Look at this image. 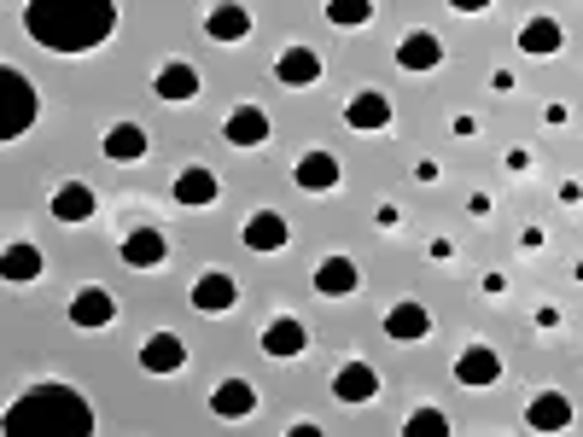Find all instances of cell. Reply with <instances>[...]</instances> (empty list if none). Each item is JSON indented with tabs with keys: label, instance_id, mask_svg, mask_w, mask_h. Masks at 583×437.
<instances>
[{
	"label": "cell",
	"instance_id": "cell-12",
	"mask_svg": "<svg viewBox=\"0 0 583 437\" xmlns=\"http://www.w3.org/2000/svg\"><path fill=\"white\" fill-rule=\"evenodd\" d=\"M275 76H280V88H309V82H321V58L309 47H286L275 58Z\"/></svg>",
	"mask_w": 583,
	"mask_h": 437
},
{
	"label": "cell",
	"instance_id": "cell-2",
	"mask_svg": "<svg viewBox=\"0 0 583 437\" xmlns=\"http://www.w3.org/2000/svg\"><path fill=\"white\" fill-rule=\"evenodd\" d=\"M0 99H7V122H0V135L18 140L35 122V88H30V76L24 71H0Z\"/></svg>",
	"mask_w": 583,
	"mask_h": 437
},
{
	"label": "cell",
	"instance_id": "cell-27",
	"mask_svg": "<svg viewBox=\"0 0 583 437\" xmlns=\"http://www.w3.org/2000/svg\"><path fill=\"white\" fill-rule=\"evenodd\" d=\"M327 18H332V24H344V30H357V24H368V18H373V0H332Z\"/></svg>",
	"mask_w": 583,
	"mask_h": 437
},
{
	"label": "cell",
	"instance_id": "cell-22",
	"mask_svg": "<svg viewBox=\"0 0 583 437\" xmlns=\"http://www.w3.org/2000/svg\"><path fill=\"white\" fill-rule=\"evenodd\" d=\"M234 146H263L268 140V117H263V106H240L234 117H227V129H222Z\"/></svg>",
	"mask_w": 583,
	"mask_h": 437
},
{
	"label": "cell",
	"instance_id": "cell-13",
	"mask_svg": "<svg viewBox=\"0 0 583 437\" xmlns=\"http://www.w3.org/2000/svg\"><path fill=\"white\" fill-rule=\"evenodd\" d=\"M152 152V135L140 129V122H117V129H106V158L112 163H135Z\"/></svg>",
	"mask_w": 583,
	"mask_h": 437
},
{
	"label": "cell",
	"instance_id": "cell-26",
	"mask_svg": "<svg viewBox=\"0 0 583 437\" xmlns=\"http://www.w3.org/2000/svg\"><path fill=\"white\" fill-rule=\"evenodd\" d=\"M519 47L526 53H560V24L554 18H531V24L519 30Z\"/></svg>",
	"mask_w": 583,
	"mask_h": 437
},
{
	"label": "cell",
	"instance_id": "cell-17",
	"mask_svg": "<svg viewBox=\"0 0 583 437\" xmlns=\"http://www.w3.org/2000/svg\"><path fill=\"white\" fill-rule=\"evenodd\" d=\"M357 263H350V257H327L321 268H316V291H321V298H344V291H357Z\"/></svg>",
	"mask_w": 583,
	"mask_h": 437
},
{
	"label": "cell",
	"instance_id": "cell-18",
	"mask_svg": "<svg viewBox=\"0 0 583 437\" xmlns=\"http://www.w3.org/2000/svg\"><path fill=\"white\" fill-rule=\"evenodd\" d=\"M216 175L204 170V163H193V170H181L176 175V204H216Z\"/></svg>",
	"mask_w": 583,
	"mask_h": 437
},
{
	"label": "cell",
	"instance_id": "cell-15",
	"mask_svg": "<svg viewBox=\"0 0 583 437\" xmlns=\"http://www.w3.org/2000/svg\"><path fill=\"white\" fill-rule=\"evenodd\" d=\"M526 426H537V431H566V426H572V397L543 391V397L526 408Z\"/></svg>",
	"mask_w": 583,
	"mask_h": 437
},
{
	"label": "cell",
	"instance_id": "cell-3",
	"mask_svg": "<svg viewBox=\"0 0 583 437\" xmlns=\"http://www.w3.org/2000/svg\"><path fill=\"white\" fill-rule=\"evenodd\" d=\"M234 303H240L234 275H222V268H204V275L193 280V309H199V316H227Z\"/></svg>",
	"mask_w": 583,
	"mask_h": 437
},
{
	"label": "cell",
	"instance_id": "cell-5",
	"mask_svg": "<svg viewBox=\"0 0 583 437\" xmlns=\"http://www.w3.org/2000/svg\"><path fill=\"white\" fill-rule=\"evenodd\" d=\"M240 239H245V252H280L292 239V222L275 211H257L252 222H240Z\"/></svg>",
	"mask_w": 583,
	"mask_h": 437
},
{
	"label": "cell",
	"instance_id": "cell-10",
	"mask_svg": "<svg viewBox=\"0 0 583 437\" xmlns=\"http://www.w3.org/2000/svg\"><path fill=\"white\" fill-rule=\"evenodd\" d=\"M187 362V344L176 339V332H152V339L140 344V367L146 373H181Z\"/></svg>",
	"mask_w": 583,
	"mask_h": 437
},
{
	"label": "cell",
	"instance_id": "cell-21",
	"mask_svg": "<svg viewBox=\"0 0 583 437\" xmlns=\"http://www.w3.org/2000/svg\"><path fill=\"white\" fill-rule=\"evenodd\" d=\"M211 408L222 414V420H245V414L257 408V391L245 385V380H227V385H216V397H211Z\"/></svg>",
	"mask_w": 583,
	"mask_h": 437
},
{
	"label": "cell",
	"instance_id": "cell-16",
	"mask_svg": "<svg viewBox=\"0 0 583 437\" xmlns=\"http://www.w3.org/2000/svg\"><path fill=\"white\" fill-rule=\"evenodd\" d=\"M304 344H309V332H304V321H292V316H280L275 327L263 332V350H268V356H275V362H292Z\"/></svg>",
	"mask_w": 583,
	"mask_h": 437
},
{
	"label": "cell",
	"instance_id": "cell-23",
	"mask_svg": "<svg viewBox=\"0 0 583 437\" xmlns=\"http://www.w3.org/2000/svg\"><path fill=\"white\" fill-rule=\"evenodd\" d=\"M204 35L211 41H245L252 35V12L245 7H216L211 18H204Z\"/></svg>",
	"mask_w": 583,
	"mask_h": 437
},
{
	"label": "cell",
	"instance_id": "cell-7",
	"mask_svg": "<svg viewBox=\"0 0 583 437\" xmlns=\"http://www.w3.org/2000/svg\"><path fill=\"white\" fill-rule=\"evenodd\" d=\"M71 321H76V327H112V321H117L112 291H106V286H82L76 298H71Z\"/></svg>",
	"mask_w": 583,
	"mask_h": 437
},
{
	"label": "cell",
	"instance_id": "cell-1",
	"mask_svg": "<svg viewBox=\"0 0 583 437\" xmlns=\"http://www.w3.org/2000/svg\"><path fill=\"white\" fill-rule=\"evenodd\" d=\"M24 24H30V35L41 41V47H53V53H88V47H99V41H112L117 7H82V12H71V7H30Z\"/></svg>",
	"mask_w": 583,
	"mask_h": 437
},
{
	"label": "cell",
	"instance_id": "cell-20",
	"mask_svg": "<svg viewBox=\"0 0 583 437\" xmlns=\"http://www.w3.org/2000/svg\"><path fill=\"white\" fill-rule=\"evenodd\" d=\"M385 332H391V339H403V344H414V339H426V332H432V316L421 303H398L385 316Z\"/></svg>",
	"mask_w": 583,
	"mask_h": 437
},
{
	"label": "cell",
	"instance_id": "cell-24",
	"mask_svg": "<svg viewBox=\"0 0 583 437\" xmlns=\"http://www.w3.org/2000/svg\"><path fill=\"white\" fill-rule=\"evenodd\" d=\"M152 88H158L163 99H199V71H193V65H181V58H176V65H163V71H158V82H152Z\"/></svg>",
	"mask_w": 583,
	"mask_h": 437
},
{
	"label": "cell",
	"instance_id": "cell-9",
	"mask_svg": "<svg viewBox=\"0 0 583 437\" xmlns=\"http://www.w3.org/2000/svg\"><path fill=\"white\" fill-rule=\"evenodd\" d=\"M344 122H350V129H362V135H380V129H391V99L368 88V94H357L344 106Z\"/></svg>",
	"mask_w": 583,
	"mask_h": 437
},
{
	"label": "cell",
	"instance_id": "cell-14",
	"mask_svg": "<svg viewBox=\"0 0 583 437\" xmlns=\"http://www.w3.org/2000/svg\"><path fill=\"white\" fill-rule=\"evenodd\" d=\"M292 175H298L304 193H327V186H339V158H332V152H304Z\"/></svg>",
	"mask_w": 583,
	"mask_h": 437
},
{
	"label": "cell",
	"instance_id": "cell-8",
	"mask_svg": "<svg viewBox=\"0 0 583 437\" xmlns=\"http://www.w3.org/2000/svg\"><path fill=\"white\" fill-rule=\"evenodd\" d=\"M455 380L462 385H496L502 380V356H496L490 344H467L462 362H455Z\"/></svg>",
	"mask_w": 583,
	"mask_h": 437
},
{
	"label": "cell",
	"instance_id": "cell-25",
	"mask_svg": "<svg viewBox=\"0 0 583 437\" xmlns=\"http://www.w3.org/2000/svg\"><path fill=\"white\" fill-rule=\"evenodd\" d=\"M0 275H7L12 286H30L41 275V252L35 245H7V257H0Z\"/></svg>",
	"mask_w": 583,
	"mask_h": 437
},
{
	"label": "cell",
	"instance_id": "cell-28",
	"mask_svg": "<svg viewBox=\"0 0 583 437\" xmlns=\"http://www.w3.org/2000/svg\"><path fill=\"white\" fill-rule=\"evenodd\" d=\"M449 431V420H444V408H421L409 420V437H444Z\"/></svg>",
	"mask_w": 583,
	"mask_h": 437
},
{
	"label": "cell",
	"instance_id": "cell-4",
	"mask_svg": "<svg viewBox=\"0 0 583 437\" xmlns=\"http://www.w3.org/2000/svg\"><path fill=\"white\" fill-rule=\"evenodd\" d=\"M332 397L350 403V408H357V403H373V397H380V373H373L368 362H344L339 373H332Z\"/></svg>",
	"mask_w": 583,
	"mask_h": 437
},
{
	"label": "cell",
	"instance_id": "cell-6",
	"mask_svg": "<svg viewBox=\"0 0 583 437\" xmlns=\"http://www.w3.org/2000/svg\"><path fill=\"white\" fill-rule=\"evenodd\" d=\"M398 65L403 71H437V65H444V41H437L432 30H409L398 41Z\"/></svg>",
	"mask_w": 583,
	"mask_h": 437
},
{
	"label": "cell",
	"instance_id": "cell-11",
	"mask_svg": "<svg viewBox=\"0 0 583 437\" xmlns=\"http://www.w3.org/2000/svg\"><path fill=\"white\" fill-rule=\"evenodd\" d=\"M163 257H170V245H163V234H158V227H135V234L123 239V263H129V268H140V275H146V268H158Z\"/></svg>",
	"mask_w": 583,
	"mask_h": 437
},
{
	"label": "cell",
	"instance_id": "cell-19",
	"mask_svg": "<svg viewBox=\"0 0 583 437\" xmlns=\"http://www.w3.org/2000/svg\"><path fill=\"white\" fill-rule=\"evenodd\" d=\"M94 216V193L82 181H65L53 193V222H88Z\"/></svg>",
	"mask_w": 583,
	"mask_h": 437
}]
</instances>
